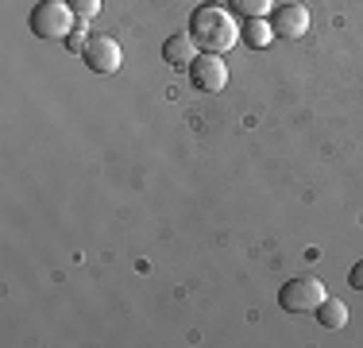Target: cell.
I'll list each match as a JSON object with an SVG mask.
<instances>
[{"label":"cell","mask_w":363,"mask_h":348,"mask_svg":"<svg viewBox=\"0 0 363 348\" xmlns=\"http://www.w3.org/2000/svg\"><path fill=\"white\" fill-rule=\"evenodd\" d=\"M325 298H328V290H325L321 278H290V283H282V290H279V306L286 313L317 310Z\"/></svg>","instance_id":"3957f363"},{"label":"cell","mask_w":363,"mask_h":348,"mask_svg":"<svg viewBox=\"0 0 363 348\" xmlns=\"http://www.w3.org/2000/svg\"><path fill=\"white\" fill-rule=\"evenodd\" d=\"M189 85H194L197 93H220L224 85H228V66H224V58L213 55V50H201V55L189 62Z\"/></svg>","instance_id":"277c9868"},{"label":"cell","mask_w":363,"mask_h":348,"mask_svg":"<svg viewBox=\"0 0 363 348\" xmlns=\"http://www.w3.org/2000/svg\"><path fill=\"white\" fill-rule=\"evenodd\" d=\"M271 31L279 39H301L309 31V8L306 4H279L271 12Z\"/></svg>","instance_id":"8992f818"},{"label":"cell","mask_w":363,"mask_h":348,"mask_svg":"<svg viewBox=\"0 0 363 348\" xmlns=\"http://www.w3.org/2000/svg\"><path fill=\"white\" fill-rule=\"evenodd\" d=\"M85 31H89V28H85V20H82V23H77V28H74L70 35H66V50H70V55H82V50H85V43L93 39V35H85Z\"/></svg>","instance_id":"8fae6325"},{"label":"cell","mask_w":363,"mask_h":348,"mask_svg":"<svg viewBox=\"0 0 363 348\" xmlns=\"http://www.w3.org/2000/svg\"><path fill=\"white\" fill-rule=\"evenodd\" d=\"M240 39H244L247 47H255V50L271 47V39H274L271 20H263V16H252V20H244V28H240Z\"/></svg>","instance_id":"ba28073f"},{"label":"cell","mask_w":363,"mask_h":348,"mask_svg":"<svg viewBox=\"0 0 363 348\" xmlns=\"http://www.w3.org/2000/svg\"><path fill=\"white\" fill-rule=\"evenodd\" d=\"M232 8H236L244 20H252V16H267V12H271V0H232Z\"/></svg>","instance_id":"30bf717a"},{"label":"cell","mask_w":363,"mask_h":348,"mask_svg":"<svg viewBox=\"0 0 363 348\" xmlns=\"http://www.w3.org/2000/svg\"><path fill=\"white\" fill-rule=\"evenodd\" d=\"M197 55H201V50H197V43L189 31H178L162 43V62H170V66H189Z\"/></svg>","instance_id":"52a82bcc"},{"label":"cell","mask_w":363,"mask_h":348,"mask_svg":"<svg viewBox=\"0 0 363 348\" xmlns=\"http://www.w3.org/2000/svg\"><path fill=\"white\" fill-rule=\"evenodd\" d=\"M348 283H352V290H359V294H363V259L348 271Z\"/></svg>","instance_id":"4fadbf2b"},{"label":"cell","mask_w":363,"mask_h":348,"mask_svg":"<svg viewBox=\"0 0 363 348\" xmlns=\"http://www.w3.org/2000/svg\"><path fill=\"white\" fill-rule=\"evenodd\" d=\"M313 313H317V321H321L325 329H344L348 325V306H344L340 298H325Z\"/></svg>","instance_id":"9c48e42d"},{"label":"cell","mask_w":363,"mask_h":348,"mask_svg":"<svg viewBox=\"0 0 363 348\" xmlns=\"http://www.w3.org/2000/svg\"><path fill=\"white\" fill-rule=\"evenodd\" d=\"M77 16L70 8V0H39L35 8H31V31L39 35V39H66L74 28H77Z\"/></svg>","instance_id":"7a4b0ae2"},{"label":"cell","mask_w":363,"mask_h":348,"mask_svg":"<svg viewBox=\"0 0 363 348\" xmlns=\"http://www.w3.org/2000/svg\"><path fill=\"white\" fill-rule=\"evenodd\" d=\"M70 8H74V16H77V20H85V23H89L93 16L101 12V0H70Z\"/></svg>","instance_id":"7c38bea8"},{"label":"cell","mask_w":363,"mask_h":348,"mask_svg":"<svg viewBox=\"0 0 363 348\" xmlns=\"http://www.w3.org/2000/svg\"><path fill=\"white\" fill-rule=\"evenodd\" d=\"M189 35L201 50H213V55H224L240 43V23L232 20L228 8L220 4H201L194 16H189Z\"/></svg>","instance_id":"6da1fadb"},{"label":"cell","mask_w":363,"mask_h":348,"mask_svg":"<svg viewBox=\"0 0 363 348\" xmlns=\"http://www.w3.org/2000/svg\"><path fill=\"white\" fill-rule=\"evenodd\" d=\"M82 62L89 66L93 74H116V70L124 66V50H120V43L112 39V35H93L82 50Z\"/></svg>","instance_id":"5b68a950"}]
</instances>
